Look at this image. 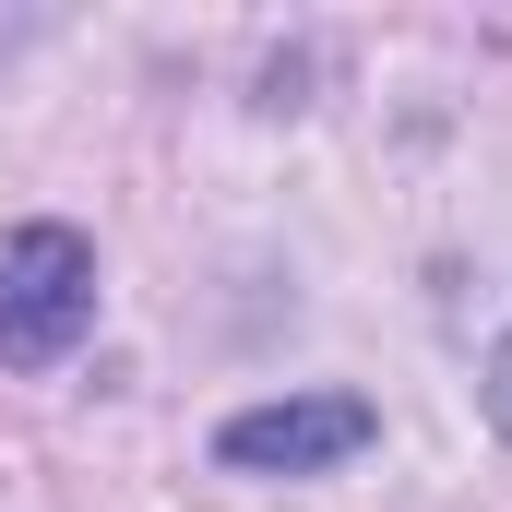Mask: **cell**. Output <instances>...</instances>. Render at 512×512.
<instances>
[{
    "instance_id": "1",
    "label": "cell",
    "mask_w": 512,
    "mask_h": 512,
    "mask_svg": "<svg viewBox=\"0 0 512 512\" xmlns=\"http://www.w3.org/2000/svg\"><path fill=\"white\" fill-rule=\"evenodd\" d=\"M96 334L84 227H0V370H60Z\"/></svg>"
},
{
    "instance_id": "2",
    "label": "cell",
    "mask_w": 512,
    "mask_h": 512,
    "mask_svg": "<svg viewBox=\"0 0 512 512\" xmlns=\"http://www.w3.org/2000/svg\"><path fill=\"white\" fill-rule=\"evenodd\" d=\"M370 441H382L370 393H274V405H239L215 429V465H239V477H322V465H358Z\"/></svg>"
},
{
    "instance_id": "3",
    "label": "cell",
    "mask_w": 512,
    "mask_h": 512,
    "mask_svg": "<svg viewBox=\"0 0 512 512\" xmlns=\"http://www.w3.org/2000/svg\"><path fill=\"white\" fill-rule=\"evenodd\" d=\"M489 429L512 441V334H501V358H489Z\"/></svg>"
}]
</instances>
